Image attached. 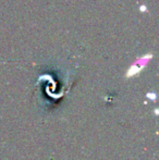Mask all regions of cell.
Segmentation results:
<instances>
[{"label": "cell", "mask_w": 159, "mask_h": 160, "mask_svg": "<svg viewBox=\"0 0 159 160\" xmlns=\"http://www.w3.org/2000/svg\"><path fill=\"white\" fill-rule=\"evenodd\" d=\"M149 59H152V56L147 55V56H145V57L138 59L137 61L134 62V63L132 64V67L130 68L129 71H127V78H131V76H134V75H136V74L140 73V72L145 68V65L147 64V62L149 61Z\"/></svg>", "instance_id": "1"}, {"label": "cell", "mask_w": 159, "mask_h": 160, "mask_svg": "<svg viewBox=\"0 0 159 160\" xmlns=\"http://www.w3.org/2000/svg\"><path fill=\"white\" fill-rule=\"evenodd\" d=\"M147 97H148V98H152L153 100H155V99H156V95H155V94H147Z\"/></svg>", "instance_id": "2"}]
</instances>
